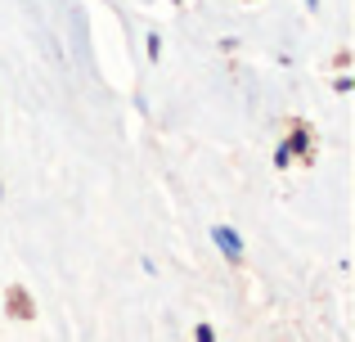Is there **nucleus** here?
I'll list each match as a JSON object with an SVG mask.
<instances>
[{
	"label": "nucleus",
	"mask_w": 355,
	"mask_h": 342,
	"mask_svg": "<svg viewBox=\"0 0 355 342\" xmlns=\"http://www.w3.org/2000/svg\"><path fill=\"white\" fill-rule=\"evenodd\" d=\"M193 338H198V342H216V338H211V329H207V325H198V329H193Z\"/></svg>",
	"instance_id": "nucleus-2"
},
{
	"label": "nucleus",
	"mask_w": 355,
	"mask_h": 342,
	"mask_svg": "<svg viewBox=\"0 0 355 342\" xmlns=\"http://www.w3.org/2000/svg\"><path fill=\"white\" fill-rule=\"evenodd\" d=\"M211 243H216L230 262H239V257H243V243H239V234L230 225H211Z\"/></svg>",
	"instance_id": "nucleus-1"
}]
</instances>
